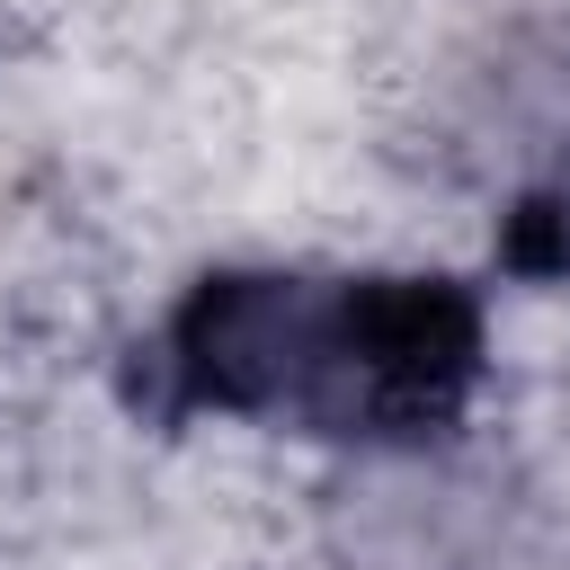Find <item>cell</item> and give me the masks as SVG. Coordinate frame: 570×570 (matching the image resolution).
Returning <instances> with one entry per match:
<instances>
[{
  "label": "cell",
  "instance_id": "1",
  "mask_svg": "<svg viewBox=\"0 0 570 570\" xmlns=\"http://www.w3.org/2000/svg\"><path fill=\"white\" fill-rule=\"evenodd\" d=\"M481 365V294L428 267H205L151 330L160 410L321 445H428Z\"/></svg>",
  "mask_w": 570,
  "mask_h": 570
},
{
  "label": "cell",
  "instance_id": "2",
  "mask_svg": "<svg viewBox=\"0 0 570 570\" xmlns=\"http://www.w3.org/2000/svg\"><path fill=\"white\" fill-rule=\"evenodd\" d=\"M508 267H517V276H570V160L517 205V223H508Z\"/></svg>",
  "mask_w": 570,
  "mask_h": 570
}]
</instances>
